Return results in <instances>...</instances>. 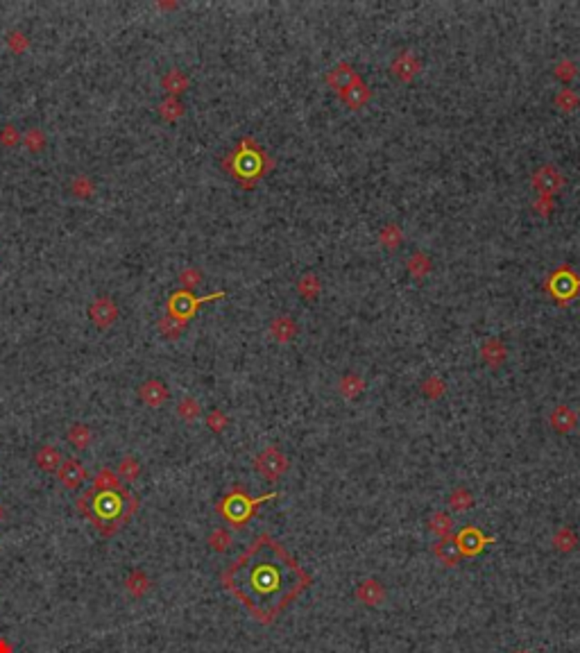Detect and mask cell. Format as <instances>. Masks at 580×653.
I'll return each mask as SVG.
<instances>
[{"instance_id": "cell-6", "label": "cell", "mask_w": 580, "mask_h": 653, "mask_svg": "<svg viewBox=\"0 0 580 653\" xmlns=\"http://www.w3.org/2000/svg\"><path fill=\"white\" fill-rule=\"evenodd\" d=\"M57 479H59L64 488L78 490L86 481V479H89V472H86V467L78 459H66L64 463H61L59 470H57Z\"/></svg>"}, {"instance_id": "cell-25", "label": "cell", "mask_w": 580, "mask_h": 653, "mask_svg": "<svg viewBox=\"0 0 580 653\" xmlns=\"http://www.w3.org/2000/svg\"><path fill=\"white\" fill-rule=\"evenodd\" d=\"M408 270H411V275L413 277H424V275H428V270H431V261H428V256L426 254H422V252H417V254H413L411 256V261H408Z\"/></svg>"}, {"instance_id": "cell-26", "label": "cell", "mask_w": 580, "mask_h": 653, "mask_svg": "<svg viewBox=\"0 0 580 653\" xmlns=\"http://www.w3.org/2000/svg\"><path fill=\"white\" fill-rule=\"evenodd\" d=\"M177 415L181 417V420H186V422H193L197 415H200V404H197L193 397H186V399H181L179 404H177Z\"/></svg>"}, {"instance_id": "cell-29", "label": "cell", "mask_w": 580, "mask_h": 653, "mask_svg": "<svg viewBox=\"0 0 580 653\" xmlns=\"http://www.w3.org/2000/svg\"><path fill=\"white\" fill-rule=\"evenodd\" d=\"M555 105H558L562 112H574V109L580 105V98L569 89H562L558 95H555Z\"/></svg>"}, {"instance_id": "cell-19", "label": "cell", "mask_w": 580, "mask_h": 653, "mask_svg": "<svg viewBox=\"0 0 580 653\" xmlns=\"http://www.w3.org/2000/svg\"><path fill=\"white\" fill-rule=\"evenodd\" d=\"M68 442L75 449H86L91 445V438H93V434H91V429L86 427V424H73L70 429H68Z\"/></svg>"}, {"instance_id": "cell-15", "label": "cell", "mask_w": 580, "mask_h": 653, "mask_svg": "<svg viewBox=\"0 0 580 653\" xmlns=\"http://www.w3.org/2000/svg\"><path fill=\"white\" fill-rule=\"evenodd\" d=\"M340 95H342V100L347 103L352 109H361V107L369 100V89L363 84L361 78H356L349 89L344 91V93H340Z\"/></svg>"}, {"instance_id": "cell-1", "label": "cell", "mask_w": 580, "mask_h": 653, "mask_svg": "<svg viewBox=\"0 0 580 653\" xmlns=\"http://www.w3.org/2000/svg\"><path fill=\"white\" fill-rule=\"evenodd\" d=\"M297 583V568L265 538L252 545L225 574V585L261 620L275 615L292 597Z\"/></svg>"}, {"instance_id": "cell-2", "label": "cell", "mask_w": 580, "mask_h": 653, "mask_svg": "<svg viewBox=\"0 0 580 653\" xmlns=\"http://www.w3.org/2000/svg\"><path fill=\"white\" fill-rule=\"evenodd\" d=\"M137 506L139 501L127 490H107V492L89 490L78 501L80 513L84 517H89L105 536H114L137 513Z\"/></svg>"}, {"instance_id": "cell-33", "label": "cell", "mask_w": 580, "mask_h": 653, "mask_svg": "<svg viewBox=\"0 0 580 653\" xmlns=\"http://www.w3.org/2000/svg\"><path fill=\"white\" fill-rule=\"evenodd\" d=\"M551 422H553L555 427H560V422H564V424H562V431H566L569 427H574V422H576V415H574L571 411H566V409H558V411L553 413Z\"/></svg>"}, {"instance_id": "cell-34", "label": "cell", "mask_w": 580, "mask_h": 653, "mask_svg": "<svg viewBox=\"0 0 580 653\" xmlns=\"http://www.w3.org/2000/svg\"><path fill=\"white\" fill-rule=\"evenodd\" d=\"M70 189H73V193H75V195H80V198H86L89 193H93V184H91V179H86V177H78V179H73Z\"/></svg>"}, {"instance_id": "cell-3", "label": "cell", "mask_w": 580, "mask_h": 653, "mask_svg": "<svg viewBox=\"0 0 580 653\" xmlns=\"http://www.w3.org/2000/svg\"><path fill=\"white\" fill-rule=\"evenodd\" d=\"M218 298H225V293H213V295H209V298H193L191 295V291H177L175 295L170 298V302H168V315H172V318H177L179 323H184L186 325V320L200 309V304H204V302H209V300H218Z\"/></svg>"}, {"instance_id": "cell-28", "label": "cell", "mask_w": 580, "mask_h": 653, "mask_svg": "<svg viewBox=\"0 0 580 653\" xmlns=\"http://www.w3.org/2000/svg\"><path fill=\"white\" fill-rule=\"evenodd\" d=\"M181 329H184V323H179L177 318H172V315H166V318H162L159 320V331H162L164 336H168V338H175V336H179L181 334Z\"/></svg>"}, {"instance_id": "cell-27", "label": "cell", "mask_w": 580, "mask_h": 653, "mask_svg": "<svg viewBox=\"0 0 580 653\" xmlns=\"http://www.w3.org/2000/svg\"><path fill=\"white\" fill-rule=\"evenodd\" d=\"M297 291H300V295H304V298H315V295L320 293V279L315 277V275H304L302 279H300V284H297Z\"/></svg>"}, {"instance_id": "cell-7", "label": "cell", "mask_w": 580, "mask_h": 653, "mask_svg": "<svg viewBox=\"0 0 580 653\" xmlns=\"http://www.w3.org/2000/svg\"><path fill=\"white\" fill-rule=\"evenodd\" d=\"M562 187H564V177L553 166L539 168L533 175V189H537L542 195H549V198H553Z\"/></svg>"}, {"instance_id": "cell-20", "label": "cell", "mask_w": 580, "mask_h": 653, "mask_svg": "<svg viewBox=\"0 0 580 653\" xmlns=\"http://www.w3.org/2000/svg\"><path fill=\"white\" fill-rule=\"evenodd\" d=\"M93 490H97V492L120 490V479H118V474L111 472L109 467H102V470L97 472L95 479H93Z\"/></svg>"}, {"instance_id": "cell-12", "label": "cell", "mask_w": 580, "mask_h": 653, "mask_svg": "<svg viewBox=\"0 0 580 653\" xmlns=\"http://www.w3.org/2000/svg\"><path fill=\"white\" fill-rule=\"evenodd\" d=\"M392 70L401 82H411L419 73V61L411 53H401L397 59L392 61Z\"/></svg>"}, {"instance_id": "cell-11", "label": "cell", "mask_w": 580, "mask_h": 653, "mask_svg": "<svg viewBox=\"0 0 580 653\" xmlns=\"http://www.w3.org/2000/svg\"><path fill=\"white\" fill-rule=\"evenodd\" d=\"M359 78L356 75V70L349 66V64H340V66H336L333 68L329 75H327V84L331 86L333 91H338V93H344L349 89V86L354 84V80Z\"/></svg>"}, {"instance_id": "cell-39", "label": "cell", "mask_w": 580, "mask_h": 653, "mask_svg": "<svg viewBox=\"0 0 580 653\" xmlns=\"http://www.w3.org/2000/svg\"><path fill=\"white\" fill-rule=\"evenodd\" d=\"M209 424H211L213 429H220L222 424H225V415L218 413V411H213V413H211V417H209Z\"/></svg>"}, {"instance_id": "cell-10", "label": "cell", "mask_w": 580, "mask_h": 653, "mask_svg": "<svg viewBox=\"0 0 580 653\" xmlns=\"http://www.w3.org/2000/svg\"><path fill=\"white\" fill-rule=\"evenodd\" d=\"M139 397L143 399V404L157 409V406H162L168 399V388L159 379H150V381H145V384H141Z\"/></svg>"}, {"instance_id": "cell-36", "label": "cell", "mask_w": 580, "mask_h": 653, "mask_svg": "<svg viewBox=\"0 0 580 653\" xmlns=\"http://www.w3.org/2000/svg\"><path fill=\"white\" fill-rule=\"evenodd\" d=\"M555 73H558L560 80H571L576 75V66L571 64V61H564V64H560L558 68H555Z\"/></svg>"}, {"instance_id": "cell-21", "label": "cell", "mask_w": 580, "mask_h": 653, "mask_svg": "<svg viewBox=\"0 0 580 653\" xmlns=\"http://www.w3.org/2000/svg\"><path fill=\"white\" fill-rule=\"evenodd\" d=\"M116 474H118V479H122V481L132 484V481H137V479H139V474H141V465H139L137 459H134V456H125V459H122V461L118 463Z\"/></svg>"}, {"instance_id": "cell-35", "label": "cell", "mask_w": 580, "mask_h": 653, "mask_svg": "<svg viewBox=\"0 0 580 653\" xmlns=\"http://www.w3.org/2000/svg\"><path fill=\"white\" fill-rule=\"evenodd\" d=\"M19 132L14 130V125H7L3 132H0V143L3 145H7V147H11V145H16L19 143Z\"/></svg>"}, {"instance_id": "cell-4", "label": "cell", "mask_w": 580, "mask_h": 653, "mask_svg": "<svg viewBox=\"0 0 580 653\" xmlns=\"http://www.w3.org/2000/svg\"><path fill=\"white\" fill-rule=\"evenodd\" d=\"M547 288H549V293L553 295L555 300H560L562 304H566L571 298H576V295L580 293V279L574 275L571 268L562 266L560 270H555V273L551 275Z\"/></svg>"}, {"instance_id": "cell-5", "label": "cell", "mask_w": 580, "mask_h": 653, "mask_svg": "<svg viewBox=\"0 0 580 653\" xmlns=\"http://www.w3.org/2000/svg\"><path fill=\"white\" fill-rule=\"evenodd\" d=\"M256 503L258 501H250L245 495H241V492H233V495H229L222 501V515H225L231 524H243L252 515V508Z\"/></svg>"}, {"instance_id": "cell-9", "label": "cell", "mask_w": 580, "mask_h": 653, "mask_svg": "<svg viewBox=\"0 0 580 653\" xmlns=\"http://www.w3.org/2000/svg\"><path fill=\"white\" fill-rule=\"evenodd\" d=\"M256 467L265 479H277L283 470H286V459H283L277 449H265L261 456H258Z\"/></svg>"}, {"instance_id": "cell-16", "label": "cell", "mask_w": 580, "mask_h": 653, "mask_svg": "<svg viewBox=\"0 0 580 653\" xmlns=\"http://www.w3.org/2000/svg\"><path fill=\"white\" fill-rule=\"evenodd\" d=\"M261 170V164H258V155L256 152H250V150H241V155L236 157V168L233 172H238L241 177H252L256 172Z\"/></svg>"}, {"instance_id": "cell-8", "label": "cell", "mask_w": 580, "mask_h": 653, "mask_svg": "<svg viewBox=\"0 0 580 653\" xmlns=\"http://www.w3.org/2000/svg\"><path fill=\"white\" fill-rule=\"evenodd\" d=\"M89 315L93 323L100 327V329H107L114 325V320L118 318V309H116V302L109 300V298H97L91 306H89Z\"/></svg>"}, {"instance_id": "cell-24", "label": "cell", "mask_w": 580, "mask_h": 653, "mask_svg": "<svg viewBox=\"0 0 580 653\" xmlns=\"http://www.w3.org/2000/svg\"><path fill=\"white\" fill-rule=\"evenodd\" d=\"M159 114H162L166 120H177L184 116V107L177 98H166V100L159 105Z\"/></svg>"}, {"instance_id": "cell-17", "label": "cell", "mask_w": 580, "mask_h": 653, "mask_svg": "<svg viewBox=\"0 0 580 653\" xmlns=\"http://www.w3.org/2000/svg\"><path fill=\"white\" fill-rule=\"evenodd\" d=\"M480 356L490 363V365H501L503 361H505V356H508V350H505V345L501 343V340H497V338H492V340H487L483 348H480Z\"/></svg>"}, {"instance_id": "cell-14", "label": "cell", "mask_w": 580, "mask_h": 653, "mask_svg": "<svg viewBox=\"0 0 580 653\" xmlns=\"http://www.w3.org/2000/svg\"><path fill=\"white\" fill-rule=\"evenodd\" d=\"M270 334H273L275 340H279V343H288V340L295 338V334H297V325H295L288 315H281V318H275L273 323H270Z\"/></svg>"}, {"instance_id": "cell-37", "label": "cell", "mask_w": 580, "mask_h": 653, "mask_svg": "<svg viewBox=\"0 0 580 653\" xmlns=\"http://www.w3.org/2000/svg\"><path fill=\"white\" fill-rule=\"evenodd\" d=\"M442 390H444V384H442L440 379H436V377L428 379L426 384H424V392H428L431 397H438V392H442Z\"/></svg>"}, {"instance_id": "cell-30", "label": "cell", "mask_w": 580, "mask_h": 653, "mask_svg": "<svg viewBox=\"0 0 580 653\" xmlns=\"http://www.w3.org/2000/svg\"><path fill=\"white\" fill-rule=\"evenodd\" d=\"M340 390L344 392L347 397H356L359 392L363 390V379L356 377V375H347L342 381H340Z\"/></svg>"}, {"instance_id": "cell-40", "label": "cell", "mask_w": 580, "mask_h": 653, "mask_svg": "<svg viewBox=\"0 0 580 653\" xmlns=\"http://www.w3.org/2000/svg\"><path fill=\"white\" fill-rule=\"evenodd\" d=\"M0 653H11V649H9V644L5 642V639H0Z\"/></svg>"}, {"instance_id": "cell-32", "label": "cell", "mask_w": 580, "mask_h": 653, "mask_svg": "<svg viewBox=\"0 0 580 653\" xmlns=\"http://www.w3.org/2000/svg\"><path fill=\"white\" fill-rule=\"evenodd\" d=\"M179 281H181V286L186 288V291H193L202 281V273H200V270H195V268H186V270H181V273H179Z\"/></svg>"}, {"instance_id": "cell-22", "label": "cell", "mask_w": 580, "mask_h": 653, "mask_svg": "<svg viewBox=\"0 0 580 653\" xmlns=\"http://www.w3.org/2000/svg\"><path fill=\"white\" fill-rule=\"evenodd\" d=\"M162 84H164V89H166L168 93L177 95V93H181V91L189 86V80H186V75H184L181 70H170L168 75L162 80Z\"/></svg>"}, {"instance_id": "cell-13", "label": "cell", "mask_w": 580, "mask_h": 653, "mask_svg": "<svg viewBox=\"0 0 580 653\" xmlns=\"http://www.w3.org/2000/svg\"><path fill=\"white\" fill-rule=\"evenodd\" d=\"M34 461H36V465H39L43 472H57L59 467H61V463H64V459H61V451L57 447H53V445H43L39 451L34 454Z\"/></svg>"}, {"instance_id": "cell-31", "label": "cell", "mask_w": 580, "mask_h": 653, "mask_svg": "<svg viewBox=\"0 0 580 653\" xmlns=\"http://www.w3.org/2000/svg\"><path fill=\"white\" fill-rule=\"evenodd\" d=\"M23 143L28 145V150L36 152V150H41V147L46 145V137H43V132H41V130L32 127V130H28V132H26V137H23Z\"/></svg>"}, {"instance_id": "cell-23", "label": "cell", "mask_w": 580, "mask_h": 653, "mask_svg": "<svg viewBox=\"0 0 580 653\" xmlns=\"http://www.w3.org/2000/svg\"><path fill=\"white\" fill-rule=\"evenodd\" d=\"M401 239H404V234L397 225H386L381 229V243H384L388 250H397L401 245Z\"/></svg>"}, {"instance_id": "cell-18", "label": "cell", "mask_w": 580, "mask_h": 653, "mask_svg": "<svg viewBox=\"0 0 580 653\" xmlns=\"http://www.w3.org/2000/svg\"><path fill=\"white\" fill-rule=\"evenodd\" d=\"M125 587L127 592L134 597V599H141L147 590H150V578H147L143 572H132L127 578H125Z\"/></svg>"}, {"instance_id": "cell-38", "label": "cell", "mask_w": 580, "mask_h": 653, "mask_svg": "<svg viewBox=\"0 0 580 653\" xmlns=\"http://www.w3.org/2000/svg\"><path fill=\"white\" fill-rule=\"evenodd\" d=\"M211 545H213L216 549H225V547L229 545V536H227V533H222V531L213 533V538H211Z\"/></svg>"}]
</instances>
